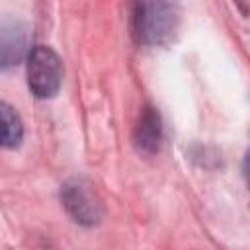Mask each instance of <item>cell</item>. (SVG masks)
I'll return each mask as SVG.
<instances>
[{
	"mask_svg": "<svg viewBox=\"0 0 250 250\" xmlns=\"http://www.w3.org/2000/svg\"><path fill=\"white\" fill-rule=\"evenodd\" d=\"M62 82V64L59 55L47 47L37 45L27 55V86L35 98H53Z\"/></svg>",
	"mask_w": 250,
	"mask_h": 250,
	"instance_id": "6da1fadb",
	"label": "cell"
},
{
	"mask_svg": "<svg viewBox=\"0 0 250 250\" xmlns=\"http://www.w3.org/2000/svg\"><path fill=\"white\" fill-rule=\"evenodd\" d=\"M176 20L170 4H139L133 16V33L141 43L158 45L170 39L176 29Z\"/></svg>",
	"mask_w": 250,
	"mask_h": 250,
	"instance_id": "7a4b0ae2",
	"label": "cell"
},
{
	"mask_svg": "<svg viewBox=\"0 0 250 250\" xmlns=\"http://www.w3.org/2000/svg\"><path fill=\"white\" fill-rule=\"evenodd\" d=\"M62 201L72 219L78 223L94 225L102 217V205L96 199V193L90 189V186H86L80 180H74L64 186Z\"/></svg>",
	"mask_w": 250,
	"mask_h": 250,
	"instance_id": "3957f363",
	"label": "cell"
},
{
	"mask_svg": "<svg viewBox=\"0 0 250 250\" xmlns=\"http://www.w3.org/2000/svg\"><path fill=\"white\" fill-rule=\"evenodd\" d=\"M27 47V31L18 21L0 23V68L20 62Z\"/></svg>",
	"mask_w": 250,
	"mask_h": 250,
	"instance_id": "277c9868",
	"label": "cell"
},
{
	"mask_svg": "<svg viewBox=\"0 0 250 250\" xmlns=\"http://www.w3.org/2000/svg\"><path fill=\"white\" fill-rule=\"evenodd\" d=\"M160 117L152 107H145L135 125V145L143 152H154L160 145Z\"/></svg>",
	"mask_w": 250,
	"mask_h": 250,
	"instance_id": "5b68a950",
	"label": "cell"
},
{
	"mask_svg": "<svg viewBox=\"0 0 250 250\" xmlns=\"http://www.w3.org/2000/svg\"><path fill=\"white\" fill-rule=\"evenodd\" d=\"M21 137H23V127L16 109L6 102H0V146L14 148L20 145Z\"/></svg>",
	"mask_w": 250,
	"mask_h": 250,
	"instance_id": "8992f818",
	"label": "cell"
}]
</instances>
